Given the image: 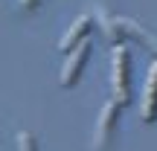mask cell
<instances>
[{"mask_svg": "<svg viewBox=\"0 0 157 151\" xmlns=\"http://www.w3.org/2000/svg\"><path fill=\"white\" fill-rule=\"evenodd\" d=\"M111 96L117 105H128L131 99V55L122 44L111 52Z\"/></svg>", "mask_w": 157, "mask_h": 151, "instance_id": "obj_1", "label": "cell"}, {"mask_svg": "<svg viewBox=\"0 0 157 151\" xmlns=\"http://www.w3.org/2000/svg\"><path fill=\"white\" fill-rule=\"evenodd\" d=\"M119 108L117 102H105L102 105V113H99V122H96V137H93V148L96 151H105L113 140V131H117V122H119Z\"/></svg>", "mask_w": 157, "mask_h": 151, "instance_id": "obj_2", "label": "cell"}, {"mask_svg": "<svg viewBox=\"0 0 157 151\" xmlns=\"http://www.w3.org/2000/svg\"><path fill=\"white\" fill-rule=\"evenodd\" d=\"M90 50H93V44H90V38H87L84 44H78L76 50L70 52L67 58H64V64H61V76H58L61 87H73L78 78H82V70H84V64H87V58H90Z\"/></svg>", "mask_w": 157, "mask_h": 151, "instance_id": "obj_3", "label": "cell"}, {"mask_svg": "<svg viewBox=\"0 0 157 151\" xmlns=\"http://www.w3.org/2000/svg\"><path fill=\"white\" fill-rule=\"evenodd\" d=\"M140 116L143 122H157V61L148 67V76L143 81V102H140Z\"/></svg>", "mask_w": 157, "mask_h": 151, "instance_id": "obj_4", "label": "cell"}, {"mask_svg": "<svg viewBox=\"0 0 157 151\" xmlns=\"http://www.w3.org/2000/svg\"><path fill=\"white\" fill-rule=\"evenodd\" d=\"M90 29H93V17H90V15H82V17H76V21H73V26H70L67 32L61 35V41H58V50L70 55V52H73L78 44H84V41H87Z\"/></svg>", "mask_w": 157, "mask_h": 151, "instance_id": "obj_5", "label": "cell"}, {"mask_svg": "<svg viewBox=\"0 0 157 151\" xmlns=\"http://www.w3.org/2000/svg\"><path fill=\"white\" fill-rule=\"evenodd\" d=\"M119 29H122V38H134L140 47H146L157 58V35H151L146 26H140V23L131 21V17H119Z\"/></svg>", "mask_w": 157, "mask_h": 151, "instance_id": "obj_6", "label": "cell"}, {"mask_svg": "<svg viewBox=\"0 0 157 151\" xmlns=\"http://www.w3.org/2000/svg\"><path fill=\"white\" fill-rule=\"evenodd\" d=\"M96 17H99V29L105 32V38L111 41L113 47H119V41H122V29H119V17H113L111 12H105V9H96Z\"/></svg>", "mask_w": 157, "mask_h": 151, "instance_id": "obj_7", "label": "cell"}, {"mask_svg": "<svg viewBox=\"0 0 157 151\" xmlns=\"http://www.w3.org/2000/svg\"><path fill=\"white\" fill-rule=\"evenodd\" d=\"M17 151H38V142L29 131H21L17 134Z\"/></svg>", "mask_w": 157, "mask_h": 151, "instance_id": "obj_8", "label": "cell"}, {"mask_svg": "<svg viewBox=\"0 0 157 151\" xmlns=\"http://www.w3.org/2000/svg\"><path fill=\"white\" fill-rule=\"evenodd\" d=\"M21 6H23V9H35V6H38V0H21Z\"/></svg>", "mask_w": 157, "mask_h": 151, "instance_id": "obj_9", "label": "cell"}]
</instances>
